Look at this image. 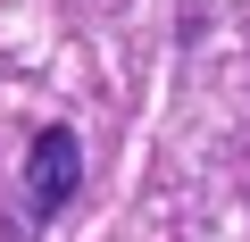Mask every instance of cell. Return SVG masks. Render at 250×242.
<instances>
[{
  "label": "cell",
  "instance_id": "6da1fadb",
  "mask_svg": "<svg viewBox=\"0 0 250 242\" xmlns=\"http://www.w3.org/2000/svg\"><path fill=\"white\" fill-rule=\"evenodd\" d=\"M75 184H83V142H75L67 126H42L34 151H25V209H34V217H59V209L75 200Z\"/></svg>",
  "mask_w": 250,
  "mask_h": 242
}]
</instances>
